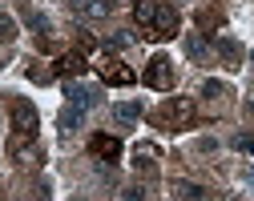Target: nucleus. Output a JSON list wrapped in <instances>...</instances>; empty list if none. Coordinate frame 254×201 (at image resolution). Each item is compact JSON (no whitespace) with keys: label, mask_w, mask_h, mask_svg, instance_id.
I'll return each instance as SVG.
<instances>
[{"label":"nucleus","mask_w":254,"mask_h":201,"mask_svg":"<svg viewBox=\"0 0 254 201\" xmlns=\"http://www.w3.org/2000/svg\"><path fill=\"white\" fill-rule=\"evenodd\" d=\"M85 69H89V64H85V52H65V56L57 60L53 77H81Z\"/></svg>","instance_id":"8"},{"label":"nucleus","mask_w":254,"mask_h":201,"mask_svg":"<svg viewBox=\"0 0 254 201\" xmlns=\"http://www.w3.org/2000/svg\"><path fill=\"white\" fill-rule=\"evenodd\" d=\"M186 52L194 56V60H198V56H206V41L198 37V32H190V37H186Z\"/></svg>","instance_id":"19"},{"label":"nucleus","mask_w":254,"mask_h":201,"mask_svg":"<svg viewBox=\"0 0 254 201\" xmlns=\"http://www.w3.org/2000/svg\"><path fill=\"white\" fill-rule=\"evenodd\" d=\"M157 157H162V153H157V145H137V149H133V165H137V169H149Z\"/></svg>","instance_id":"15"},{"label":"nucleus","mask_w":254,"mask_h":201,"mask_svg":"<svg viewBox=\"0 0 254 201\" xmlns=\"http://www.w3.org/2000/svg\"><path fill=\"white\" fill-rule=\"evenodd\" d=\"M8 153L20 161V165H41V145H37V137H12V145H8Z\"/></svg>","instance_id":"5"},{"label":"nucleus","mask_w":254,"mask_h":201,"mask_svg":"<svg viewBox=\"0 0 254 201\" xmlns=\"http://www.w3.org/2000/svg\"><path fill=\"white\" fill-rule=\"evenodd\" d=\"M145 37H149V41H170V37H178V12L166 8V4H157V16H153V24L145 28Z\"/></svg>","instance_id":"4"},{"label":"nucleus","mask_w":254,"mask_h":201,"mask_svg":"<svg viewBox=\"0 0 254 201\" xmlns=\"http://www.w3.org/2000/svg\"><path fill=\"white\" fill-rule=\"evenodd\" d=\"M12 129L20 133V137H37L41 133V117L33 109V100H24V97L12 100Z\"/></svg>","instance_id":"2"},{"label":"nucleus","mask_w":254,"mask_h":201,"mask_svg":"<svg viewBox=\"0 0 254 201\" xmlns=\"http://www.w3.org/2000/svg\"><path fill=\"white\" fill-rule=\"evenodd\" d=\"M214 49H218L222 60H226V69H238V64H242V45H238L234 37H218Z\"/></svg>","instance_id":"10"},{"label":"nucleus","mask_w":254,"mask_h":201,"mask_svg":"<svg viewBox=\"0 0 254 201\" xmlns=\"http://www.w3.org/2000/svg\"><path fill=\"white\" fill-rule=\"evenodd\" d=\"M125 201H145V193L141 189H125Z\"/></svg>","instance_id":"23"},{"label":"nucleus","mask_w":254,"mask_h":201,"mask_svg":"<svg viewBox=\"0 0 254 201\" xmlns=\"http://www.w3.org/2000/svg\"><path fill=\"white\" fill-rule=\"evenodd\" d=\"M141 81H145L149 89H162V93H170V85H174V60L157 52V56H153V60L145 64V73H141Z\"/></svg>","instance_id":"3"},{"label":"nucleus","mask_w":254,"mask_h":201,"mask_svg":"<svg viewBox=\"0 0 254 201\" xmlns=\"http://www.w3.org/2000/svg\"><path fill=\"white\" fill-rule=\"evenodd\" d=\"M24 24L37 32V37H45V32H53V24H49V16L45 12H37V8H24Z\"/></svg>","instance_id":"14"},{"label":"nucleus","mask_w":254,"mask_h":201,"mask_svg":"<svg viewBox=\"0 0 254 201\" xmlns=\"http://www.w3.org/2000/svg\"><path fill=\"white\" fill-rule=\"evenodd\" d=\"M162 121H170L174 129H190L198 121V105H194V97H170L166 100V109H162Z\"/></svg>","instance_id":"1"},{"label":"nucleus","mask_w":254,"mask_h":201,"mask_svg":"<svg viewBox=\"0 0 254 201\" xmlns=\"http://www.w3.org/2000/svg\"><path fill=\"white\" fill-rule=\"evenodd\" d=\"M246 113H250V117H254V97H250V100H246Z\"/></svg>","instance_id":"25"},{"label":"nucleus","mask_w":254,"mask_h":201,"mask_svg":"<svg viewBox=\"0 0 254 201\" xmlns=\"http://www.w3.org/2000/svg\"><path fill=\"white\" fill-rule=\"evenodd\" d=\"M89 153L101 157V161H117V157H121V141H117V137H105V133H97V137L89 141Z\"/></svg>","instance_id":"7"},{"label":"nucleus","mask_w":254,"mask_h":201,"mask_svg":"<svg viewBox=\"0 0 254 201\" xmlns=\"http://www.w3.org/2000/svg\"><path fill=\"white\" fill-rule=\"evenodd\" d=\"M97 69H101V77H105L109 85H133V81H137V73H133V69H125V64H117L113 56H101Z\"/></svg>","instance_id":"6"},{"label":"nucleus","mask_w":254,"mask_h":201,"mask_svg":"<svg viewBox=\"0 0 254 201\" xmlns=\"http://www.w3.org/2000/svg\"><path fill=\"white\" fill-rule=\"evenodd\" d=\"M129 45H133L129 32H113V37H105V49L109 52H121V49H129Z\"/></svg>","instance_id":"17"},{"label":"nucleus","mask_w":254,"mask_h":201,"mask_svg":"<svg viewBox=\"0 0 254 201\" xmlns=\"http://www.w3.org/2000/svg\"><path fill=\"white\" fill-rule=\"evenodd\" d=\"M250 60H254V52H250Z\"/></svg>","instance_id":"26"},{"label":"nucleus","mask_w":254,"mask_h":201,"mask_svg":"<svg viewBox=\"0 0 254 201\" xmlns=\"http://www.w3.org/2000/svg\"><path fill=\"white\" fill-rule=\"evenodd\" d=\"M174 189H178V193H182L186 201H202V189H198V185H190V181H178Z\"/></svg>","instance_id":"20"},{"label":"nucleus","mask_w":254,"mask_h":201,"mask_svg":"<svg viewBox=\"0 0 254 201\" xmlns=\"http://www.w3.org/2000/svg\"><path fill=\"white\" fill-rule=\"evenodd\" d=\"M113 117H117L121 125H133V121L141 117V105H137V100H121V105H113Z\"/></svg>","instance_id":"13"},{"label":"nucleus","mask_w":254,"mask_h":201,"mask_svg":"<svg viewBox=\"0 0 254 201\" xmlns=\"http://www.w3.org/2000/svg\"><path fill=\"white\" fill-rule=\"evenodd\" d=\"M81 121H85V109H77V105H69L65 113H61V129H65V133H73Z\"/></svg>","instance_id":"16"},{"label":"nucleus","mask_w":254,"mask_h":201,"mask_svg":"<svg viewBox=\"0 0 254 201\" xmlns=\"http://www.w3.org/2000/svg\"><path fill=\"white\" fill-rule=\"evenodd\" d=\"M8 41H16V20L0 12V45H8Z\"/></svg>","instance_id":"18"},{"label":"nucleus","mask_w":254,"mask_h":201,"mask_svg":"<svg viewBox=\"0 0 254 201\" xmlns=\"http://www.w3.org/2000/svg\"><path fill=\"white\" fill-rule=\"evenodd\" d=\"M234 149L238 153H254V137H234Z\"/></svg>","instance_id":"22"},{"label":"nucleus","mask_w":254,"mask_h":201,"mask_svg":"<svg viewBox=\"0 0 254 201\" xmlns=\"http://www.w3.org/2000/svg\"><path fill=\"white\" fill-rule=\"evenodd\" d=\"M101 100V89H93V85H69V105L77 109H93Z\"/></svg>","instance_id":"9"},{"label":"nucleus","mask_w":254,"mask_h":201,"mask_svg":"<svg viewBox=\"0 0 254 201\" xmlns=\"http://www.w3.org/2000/svg\"><path fill=\"white\" fill-rule=\"evenodd\" d=\"M153 16H157V0H133V20H137L141 28H149Z\"/></svg>","instance_id":"11"},{"label":"nucleus","mask_w":254,"mask_h":201,"mask_svg":"<svg viewBox=\"0 0 254 201\" xmlns=\"http://www.w3.org/2000/svg\"><path fill=\"white\" fill-rule=\"evenodd\" d=\"M202 97H226V85L222 81H202Z\"/></svg>","instance_id":"21"},{"label":"nucleus","mask_w":254,"mask_h":201,"mask_svg":"<svg viewBox=\"0 0 254 201\" xmlns=\"http://www.w3.org/2000/svg\"><path fill=\"white\" fill-rule=\"evenodd\" d=\"M113 12V0H85L81 4V16H89V20H105Z\"/></svg>","instance_id":"12"},{"label":"nucleus","mask_w":254,"mask_h":201,"mask_svg":"<svg viewBox=\"0 0 254 201\" xmlns=\"http://www.w3.org/2000/svg\"><path fill=\"white\" fill-rule=\"evenodd\" d=\"M81 4H85V0H69V8H73V12H81Z\"/></svg>","instance_id":"24"}]
</instances>
